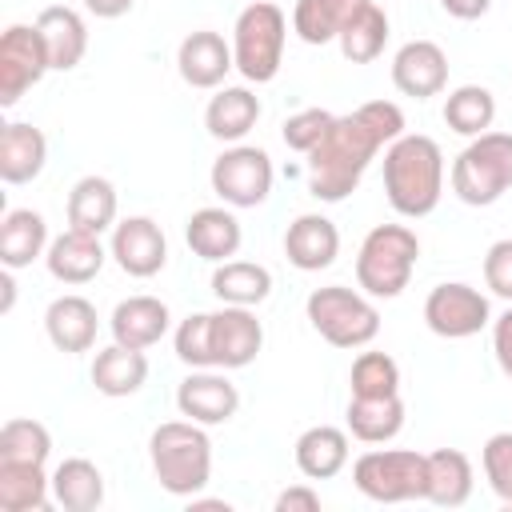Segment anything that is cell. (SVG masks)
<instances>
[{
    "mask_svg": "<svg viewBox=\"0 0 512 512\" xmlns=\"http://www.w3.org/2000/svg\"><path fill=\"white\" fill-rule=\"evenodd\" d=\"M396 136H404V112L392 100H368L336 116L324 140L308 152V192L324 204H340L360 188L376 152Z\"/></svg>",
    "mask_w": 512,
    "mask_h": 512,
    "instance_id": "obj_1",
    "label": "cell"
},
{
    "mask_svg": "<svg viewBox=\"0 0 512 512\" xmlns=\"http://www.w3.org/2000/svg\"><path fill=\"white\" fill-rule=\"evenodd\" d=\"M384 196L408 220L436 212L444 196V152L432 136L404 132L384 148Z\"/></svg>",
    "mask_w": 512,
    "mask_h": 512,
    "instance_id": "obj_2",
    "label": "cell"
},
{
    "mask_svg": "<svg viewBox=\"0 0 512 512\" xmlns=\"http://www.w3.org/2000/svg\"><path fill=\"white\" fill-rule=\"evenodd\" d=\"M156 484L172 496H196L212 480V440L196 420H168L148 440Z\"/></svg>",
    "mask_w": 512,
    "mask_h": 512,
    "instance_id": "obj_3",
    "label": "cell"
},
{
    "mask_svg": "<svg viewBox=\"0 0 512 512\" xmlns=\"http://www.w3.org/2000/svg\"><path fill=\"white\" fill-rule=\"evenodd\" d=\"M420 260V240L408 224H376L356 252V284L376 296V300H392L408 288L412 272Z\"/></svg>",
    "mask_w": 512,
    "mask_h": 512,
    "instance_id": "obj_4",
    "label": "cell"
},
{
    "mask_svg": "<svg viewBox=\"0 0 512 512\" xmlns=\"http://www.w3.org/2000/svg\"><path fill=\"white\" fill-rule=\"evenodd\" d=\"M512 188V132H480L452 160V192L472 208L496 204Z\"/></svg>",
    "mask_w": 512,
    "mask_h": 512,
    "instance_id": "obj_5",
    "label": "cell"
},
{
    "mask_svg": "<svg viewBox=\"0 0 512 512\" xmlns=\"http://www.w3.org/2000/svg\"><path fill=\"white\" fill-rule=\"evenodd\" d=\"M284 40H288V20L272 0H256L236 16L232 28V60L244 80L268 84L276 80L284 64Z\"/></svg>",
    "mask_w": 512,
    "mask_h": 512,
    "instance_id": "obj_6",
    "label": "cell"
},
{
    "mask_svg": "<svg viewBox=\"0 0 512 512\" xmlns=\"http://www.w3.org/2000/svg\"><path fill=\"white\" fill-rule=\"evenodd\" d=\"M352 484L376 500V504H404V500H424L428 492V452L412 448H372L356 456L352 464Z\"/></svg>",
    "mask_w": 512,
    "mask_h": 512,
    "instance_id": "obj_7",
    "label": "cell"
},
{
    "mask_svg": "<svg viewBox=\"0 0 512 512\" xmlns=\"http://www.w3.org/2000/svg\"><path fill=\"white\" fill-rule=\"evenodd\" d=\"M308 324L332 344V348H364L380 332V312L368 300V292H352L344 284L316 288L304 304Z\"/></svg>",
    "mask_w": 512,
    "mask_h": 512,
    "instance_id": "obj_8",
    "label": "cell"
},
{
    "mask_svg": "<svg viewBox=\"0 0 512 512\" xmlns=\"http://www.w3.org/2000/svg\"><path fill=\"white\" fill-rule=\"evenodd\" d=\"M272 156L256 144H232L228 152H220L212 160V192L228 204V208H256L268 200L272 192Z\"/></svg>",
    "mask_w": 512,
    "mask_h": 512,
    "instance_id": "obj_9",
    "label": "cell"
},
{
    "mask_svg": "<svg viewBox=\"0 0 512 512\" xmlns=\"http://www.w3.org/2000/svg\"><path fill=\"white\" fill-rule=\"evenodd\" d=\"M52 72L44 36L36 24H8L0 36V104L12 108L32 84Z\"/></svg>",
    "mask_w": 512,
    "mask_h": 512,
    "instance_id": "obj_10",
    "label": "cell"
},
{
    "mask_svg": "<svg viewBox=\"0 0 512 512\" xmlns=\"http://www.w3.org/2000/svg\"><path fill=\"white\" fill-rule=\"evenodd\" d=\"M424 324L444 340H468L492 324V304L472 284H436L424 300Z\"/></svg>",
    "mask_w": 512,
    "mask_h": 512,
    "instance_id": "obj_11",
    "label": "cell"
},
{
    "mask_svg": "<svg viewBox=\"0 0 512 512\" xmlns=\"http://www.w3.org/2000/svg\"><path fill=\"white\" fill-rule=\"evenodd\" d=\"M112 260L120 272L148 280L168 264V240L152 216H128L112 228Z\"/></svg>",
    "mask_w": 512,
    "mask_h": 512,
    "instance_id": "obj_12",
    "label": "cell"
},
{
    "mask_svg": "<svg viewBox=\"0 0 512 512\" xmlns=\"http://www.w3.org/2000/svg\"><path fill=\"white\" fill-rule=\"evenodd\" d=\"M264 348V324L244 304H224L212 312V352L216 368H248Z\"/></svg>",
    "mask_w": 512,
    "mask_h": 512,
    "instance_id": "obj_13",
    "label": "cell"
},
{
    "mask_svg": "<svg viewBox=\"0 0 512 512\" xmlns=\"http://www.w3.org/2000/svg\"><path fill=\"white\" fill-rule=\"evenodd\" d=\"M176 408H180V416H188V420H196L204 428L208 424H228L236 416V408H240V392L224 372L196 368L192 376L180 380Z\"/></svg>",
    "mask_w": 512,
    "mask_h": 512,
    "instance_id": "obj_14",
    "label": "cell"
},
{
    "mask_svg": "<svg viewBox=\"0 0 512 512\" xmlns=\"http://www.w3.org/2000/svg\"><path fill=\"white\" fill-rule=\"evenodd\" d=\"M392 84H396V92H404L412 100L440 96L448 88V56H444V48L432 44V40H408L392 56Z\"/></svg>",
    "mask_w": 512,
    "mask_h": 512,
    "instance_id": "obj_15",
    "label": "cell"
},
{
    "mask_svg": "<svg viewBox=\"0 0 512 512\" xmlns=\"http://www.w3.org/2000/svg\"><path fill=\"white\" fill-rule=\"evenodd\" d=\"M176 68H180L184 84H192V88H220L224 76L236 68V60H232V44H228L220 32H212V28L188 32V36L180 40Z\"/></svg>",
    "mask_w": 512,
    "mask_h": 512,
    "instance_id": "obj_16",
    "label": "cell"
},
{
    "mask_svg": "<svg viewBox=\"0 0 512 512\" xmlns=\"http://www.w3.org/2000/svg\"><path fill=\"white\" fill-rule=\"evenodd\" d=\"M284 256H288V264L300 268V272H320V268H328V264L340 256V232H336V224H332L328 216H320V212L296 216V220L288 224V232H284Z\"/></svg>",
    "mask_w": 512,
    "mask_h": 512,
    "instance_id": "obj_17",
    "label": "cell"
},
{
    "mask_svg": "<svg viewBox=\"0 0 512 512\" xmlns=\"http://www.w3.org/2000/svg\"><path fill=\"white\" fill-rule=\"evenodd\" d=\"M104 260H108V252H104L100 236L76 232V228L60 232L48 244V252H44V264H48V272L60 284H88V280H96L100 268H104Z\"/></svg>",
    "mask_w": 512,
    "mask_h": 512,
    "instance_id": "obj_18",
    "label": "cell"
},
{
    "mask_svg": "<svg viewBox=\"0 0 512 512\" xmlns=\"http://www.w3.org/2000/svg\"><path fill=\"white\" fill-rule=\"evenodd\" d=\"M36 28L44 36V48H48V60L56 72H72L84 52H88V24L76 8L68 4H48L40 16H36Z\"/></svg>",
    "mask_w": 512,
    "mask_h": 512,
    "instance_id": "obj_19",
    "label": "cell"
},
{
    "mask_svg": "<svg viewBox=\"0 0 512 512\" xmlns=\"http://www.w3.org/2000/svg\"><path fill=\"white\" fill-rule=\"evenodd\" d=\"M112 340L116 344H128V348H152L164 340L168 324H172V312L164 300L156 296H128L112 308Z\"/></svg>",
    "mask_w": 512,
    "mask_h": 512,
    "instance_id": "obj_20",
    "label": "cell"
},
{
    "mask_svg": "<svg viewBox=\"0 0 512 512\" xmlns=\"http://www.w3.org/2000/svg\"><path fill=\"white\" fill-rule=\"evenodd\" d=\"M96 328H100L96 304L76 292L56 296L44 312V332L60 352H88L96 344Z\"/></svg>",
    "mask_w": 512,
    "mask_h": 512,
    "instance_id": "obj_21",
    "label": "cell"
},
{
    "mask_svg": "<svg viewBox=\"0 0 512 512\" xmlns=\"http://www.w3.org/2000/svg\"><path fill=\"white\" fill-rule=\"evenodd\" d=\"M44 160H48V140L40 128H32L24 120L4 124V132H0V180L4 184L36 180L44 172Z\"/></svg>",
    "mask_w": 512,
    "mask_h": 512,
    "instance_id": "obj_22",
    "label": "cell"
},
{
    "mask_svg": "<svg viewBox=\"0 0 512 512\" xmlns=\"http://www.w3.org/2000/svg\"><path fill=\"white\" fill-rule=\"evenodd\" d=\"M184 240L188 248L200 256V260H212V264H224L228 256L240 252V220L228 212V208H196L184 224Z\"/></svg>",
    "mask_w": 512,
    "mask_h": 512,
    "instance_id": "obj_23",
    "label": "cell"
},
{
    "mask_svg": "<svg viewBox=\"0 0 512 512\" xmlns=\"http://www.w3.org/2000/svg\"><path fill=\"white\" fill-rule=\"evenodd\" d=\"M48 224L40 212L32 208H12L0 220V264L4 268H28L32 260H40L48 252Z\"/></svg>",
    "mask_w": 512,
    "mask_h": 512,
    "instance_id": "obj_24",
    "label": "cell"
},
{
    "mask_svg": "<svg viewBox=\"0 0 512 512\" xmlns=\"http://www.w3.org/2000/svg\"><path fill=\"white\" fill-rule=\"evenodd\" d=\"M144 380H148V356H144V348H128V344H116L112 340L92 360V384L104 396H132V392L144 388Z\"/></svg>",
    "mask_w": 512,
    "mask_h": 512,
    "instance_id": "obj_25",
    "label": "cell"
},
{
    "mask_svg": "<svg viewBox=\"0 0 512 512\" xmlns=\"http://www.w3.org/2000/svg\"><path fill=\"white\" fill-rule=\"evenodd\" d=\"M372 0H296L292 32L304 44H328L336 40Z\"/></svg>",
    "mask_w": 512,
    "mask_h": 512,
    "instance_id": "obj_26",
    "label": "cell"
},
{
    "mask_svg": "<svg viewBox=\"0 0 512 512\" xmlns=\"http://www.w3.org/2000/svg\"><path fill=\"white\" fill-rule=\"evenodd\" d=\"M68 228L76 232H108L116 228V188L104 176H80L68 192Z\"/></svg>",
    "mask_w": 512,
    "mask_h": 512,
    "instance_id": "obj_27",
    "label": "cell"
},
{
    "mask_svg": "<svg viewBox=\"0 0 512 512\" xmlns=\"http://www.w3.org/2000/svg\"><path fill=\"white\" fill-rule=\"evenodd\" d=\"M260 120V100L248 88H220L208 108H204V128L208 136L224 140V144H240Z\"/></svg>",
    "mask_w": 512,
    "mask_h": 512,
    "instance_id": "obj_28",
    "label": "cell"
},
{
    "mask_svg": "<svg viewBox=\"0 0 512 512\" xmlns=\"http://www.w3.org/2000/svg\"><path fill=\"white\" fill-rule=\"evenodd\" d=\"M348 464V432L336 424H316L296 440V468L308 480H332Z\"/></svg>",
    "mask_w": 512,
    "mask_h": 512,
    "instance_id": "obj_29",
    "label": "cell"
},
{
    "mask_svg": "<svg viewBox=\"0 0 512 512\" xmlns=\"http://www.w3.org/2000/svg\"><path fill=\"white\" fill-rule=\"evenodd\" d=\"M404 428V400L392 396H352L348 400V432L364 444H388Z\"/></svg>",
    "mask_w": 512,
    "mask_h": 512,
    "instance_id": "obj_30",
    "label": "cell"
},
{
    "mask_svg": "<svg viewBox=\"0 0 512 512\" xmlns=\"http://www.w3.org/2000/svg\"><path fill=\"white\" fill-rule=\"evenodd\" d=\"M472 460L460 448H436L428 452V492L424 500L440 504V508H460L472 496Z\"/></svg>",
    "mask_w": 512,
    "mask_h": 512,
    "instance_id": "obj_31",
    "label": "cell"
},
{
    "mask_svg": "<svg viewBox=\"0 0 512 512\" xmlns=\"http://www.w3.org/2000/svg\"><path fill=\"white\" fill-rule=\"evenodd\" d=\"M52 500L64 512H92L104 504V476L92 460L84 456H68L56 464L52 472Z\"/></svg>",
    "mask_w": 512,
    "mask_h": 512,
    "instance_id": "obj_32",
    "label": "cell"
},
{
    "mask_svg": "<svg viewBox=\"0 0 512 512\" xmlns=\"http://www.w3.org/2000/svg\"><path fill=\"white\" fill-rule=\"evenodd\" d=\"M52 500V476L44 464L0 460V508L4 512H44Z\"/></svg>",
    "mask_w": 512,
    "mask_h": 512,
    "instance_id": "obj_33",
    "label": "cell"
},
{
    "mask_svg": "<svg viewBox=\"0 0 512 512\" xmlns=\"http://www.w3.org/2000/svg\"><path fill=\"white\" fill-rule=\"evenodd\" d=\"M212 292L220 304H244L256 308L272 296V272L252 260H224L212 272Z\"/></svg>",
    "mask_w": 512,
    "mask_h": 512,
    "instance_id": "obj_34",
    "label": "cell"
},
{
    "mask_svg": "<svg viewBox=\"0 0 512 512\" xmlns=\"http://www.w3.org/2000/svg\"><path fill=\"white\" fill-rule=\"evenodd\" d=\"M496 120V96L484 84H460L444 100V124L460 136H480Z\"/></svg>",
    "mask_w": 512,
    "mask_h": 512,
    "instance_id": "obj_35",
    "label": "cell"
},
{
    "mask_svg": "<svg viewBox=\"0 0 512 512\" xmlns=\"http://www.w3.org/2000/svg\"><path fill=\"white\" fill-rule=\"evenodd\" d=\"M336 44H340L344 60H352V64H372V60L384 52V44H388V16H384V8H380V4H368V8L336 36Z\"/></svg>",
    "mask_w": 512,
    "mask_h": 512,
    "instance_id": "obj_36",
    "label": "cell"
},
{
    "mask_svg": "<svg viewBox=\"0 0 512 512\" xmlns=\"http://www.w3.org/2000/svg\"><path fill=\"white\" fill-rule=\"evenodd\" d=\"M52 456V432L40 420L16 416L0 428V460H20V464H48Z\"/></svg>",
    "mask_w": 512,
    "mask_h": 512,
    "instance_id": "obj_37",
    "label": "cell"
},
{
    "mask_svg": "<svg viewBox=\"0 0 512 512\" xmlns=\"http://www.w3.org/2000/svg\"><path fill=\"white\" fill-rule=\"evenodd\" d=\"M352 396H392L400 392V364L388 352H360L348 372Z\"/></svg>",
    "mask_w": 512,
    "mask_h": 512,
    "instance_id": "obj_38",
    "label": "cell"
},
{
    "mask_svg": "<svg viewBox=\"0 0 512 512\" xmlns=\"http://www.w3.org/2000/svg\"><path fill=\"white\" fill-rule=\"evenodd\" d=\"M176 356L188 368H216V352H212V312H192L180 320L176 336Z\"/></svg>",
    "mask_w": 512,
    "mask_h": 512,
    "instance_id": "obj_39",
    "label": "cell"
},
{
    "mask_svg": "<svg viewBox=\"0 0 512 512\" xmlns=\"http://www.w3.org/2000/svg\"><path fill=\"white\" fill-rule=\"evenodd\" d=\"M480 464H484L488 488H492L504 504H512V432L488 436L484 448H480Z\"/></svg>",
    "mask_w": 512,
    "mask_h": 512,
    "instance_id": "obj_40",
    "label": "cell"
},
{
    "mask_svg": "<svg viewBox=\"0 0 512 512\" xmlns=\"http://www.w3.org/2000/svg\"><path fill=\"white\" fill-rule=\"evenodd\" d=\"M332 112H324V108H304V112H296V116H288L284 120V128H280V136H284V144L292 148V152H312L320 140H324V132L332 128Z\"/></svg>",
    "mask_w": 512,
    "mask_h": 512,
    "instance_id": "obj_41",
    "label": "cell"
},
{
    "mask_svg": "<svg viewBox=\"0 0 512 512\" xmlns=\"http://www.w3.org/2000/svg\"><path fill=\"white\" fill-rule=\"evenodd\" d=\"M484 284L500 300H512V240H496L484 252Z\"/></svg>",
    "mask_w": 512,
    "mask_h": 512,
    "instance_id": "obj_42",
    "label": "cell"
},
{
    "mask_svg": "<svg viewBox=\"0 0 512 512\" xmlns=\"http://www.w3.org/2000/svg\"><path fill=\"white\" fill-rule=\"evenodd\" d=\"M492 352H496L500 372L512 380V308H504V312L492 320Z\"/></svg>",
    "mask_w": 512,
    "mask_h": 512,
    "instance_id": "obj_43",
    "label": "cell"
},
{
    "mask_svg": "<svg viewBox=\"0 0 512 512\" xmlns=\"http://www.w3.org/2000/svg\"><path fill=\"white\" fill-rule=\"evenodd\" d=\"M276 512H320V492L308 484H292L276 496Z\"/></svg>",
    "mask_w": 512,
    "mask_h": 512,
    "instance_id": "obj_44",
    "label": "cell"
},
{
    "mask_svg": "<svg viewBox=\"0 0 512 512\" xmlns=\"http://www.w3.org/2000/svg\"><path fill=\"white\" fill-rule=\"evenodd\" d=\"M440 8L456 20H480L492 8V0H440Z\"/></svg>",
    "mask_w": 512,
    "mask_h": 512,
    "instance_id": "obj_45",
    "label": "cell"
},
{
    "mask_svg": "<svg viewBox=\"0 0 512 512\" xmlns=\"http://www.w3.org/2000/svg\"><path fill=\"white\" fill-rule=\"evenodd\" d=\"M132 4H136V0H84V8H88L92 16H100V20H116V16L132 12Z\"/></svg>",
    "mask_w": 512,
    "mask_h": 512,
    "instance_id": "obj_46",
    "label": "cell"
},
{
    "mask_svg": "<svg viewBox=\"0 0 512 512\" xmlns=\"http://www.w3.org/2000/svg\"><path fill=\"white\" fill-rule=\"evenodd\" d=\"M0 288H4V304H0V312H12V304H16V280H12V268H4Z\"/></svg>",
    "mask_w": 512,
    "mask_h": 512,
    "instance_id": "obj_47",
    "label": "cell"
}]
</instances>
